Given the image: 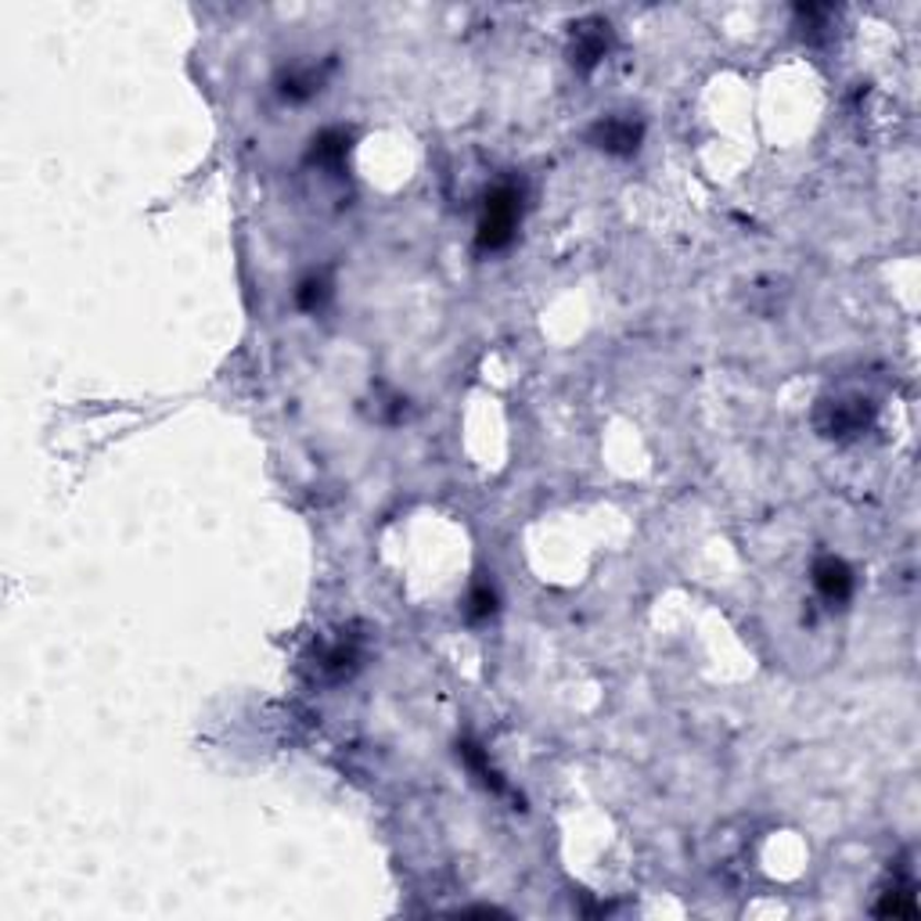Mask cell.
Returning <instances> with one entry per match:
<instances>
[{
  "label": "cell",
  "mask_w": 921,
  "mask_h": 921,
  "mask_svg": "<svg viewBox=\"0 0 921 921\" xmlns=\"http://www.w3.org/2000/svg\"><path fill=\"white\" fill-rule=\"evenodd\" d=\"M522 224V188L504 181L486 191L483 199V216L475 227V245L479 253H504L515 242Z\"/></svg>",
  "instance_id": "6da1fadb"
},
{
  "label": "cell",
  "mask_w": 921,
  "mask_h": 921,
  "mask_svg": "<svg viewBox=\"0 0 921 921\" xmlns=\"http://www.w3.org/2000/svg\"><path fill=\"white\" fill-rule=\"evenodd\" d=\"M817 429L828 439H854L860 432L871 429L875 421V407L871 400H860V396H849V400H824L817 407Z\"/></svg>",
  "instance_id": "7a4b0ae2"
},
{
  "label": "cell",
  "mask_w": 921,
  "mask_h": 921,
  "mask_svg": "<svg viewBox=\"0 0 921 921\" xmlns=\"http://www.w3.org/2000/svg\"><path fill=\"white\" fill-rule=\"evenodd\" d=\"M587 141L612 159H634L644 144V122L630 116H601L590 122Z\"/></svg>",
  "instance_id": "3957f363"
},
{
  "label": "cell",
  "mask_w": 921,
  "mask_h": 921,
  "mask_svg": "<svg viewBox=\"0 0 921 921\" xmlns=\"http://www.w3.org/2000/svg\"><path fill=\"white\" fill-rule=\"evenodd\" d=\"M612 51V25L609 19H580L569 33V62L576 73H595Z\"/></svg>",
  "instance_id": "277c9868"
},
{
  "label": "cell",
  "mask_w": 921,
  "mask_h": 921,
  "mask_svg": "<svg viewBox=\"0 0 921 921\" xmlns=\"http://www.w3.org/2000/svg\"><path fill=\"white\" fill-rule=\"evenodd\" d=\"M810 576H814V590H817V595L828 604H835V609H843V604L854 598V590H857L854 569H849V561L838 558V555H821L814 561V569H810Z\"/></svg>",
  "instance_id": "5b68a950"
},
{
  "label": "cell",
  "mask_w": 921,
  "mask_h": 921,
  "mask_svg": "<svg viewBox=\"0 0 921 921\" xmlns=\"http://www.w3.org/2000/svg\"><path fill=\"white\" fill-rule=\"evenodd\" d=\"M324 68L318 65H288L285 73L278 76V94H281V101L288 105H302V101H310V98H318V94L324 90Z\"/></svg>",
  "instance_id": "8992f818"
},
{
  "label": "cell",
  "mask_w": 921,
  "mask_h": 921,
  "mask_svg": "<svg viewBox=\"0 0 921 921\" xmlns=\"http://www.w3.org/2000/svg\"><path fill=\"white\" fill-rule=\"evenodd\" d=\"M350 144H353L350 130L328 127V130H321V133L310 141L307 162H310V167H321V170H339L342 162H346V156H350Z\"/></svg>",
  "instance_id": "52a82bcc"
},
{
  "label": "cell",
  "mask_w": 921,
  "mask_h": 921,
  "mask_svg": "<svg viewBox=\"0 0 921 921\" xmlns=\"http://www.w3.org/2000/svg\"><path fill=\"white\" fill-rule=\"evenodd\" d=\"M458 756L464 760V767H469V771L483 781V785L493 792V795H504L507 792V781L501 778V771L497 767L490 763V756H486V749L479 746V741H472V738H461L458 741Z\"/></svg>",
  "instance_id": "ba28073f"
},
{
  "label": "cell",
  "mask_w": 921,
  "mask_h": 921,
  "mask_svg": "<svg viewBox=\"0 0 921 921\" xmlns=\"http://www.w3.org/2000/svg\"><path fill=\"white\" fill-rule=\"evenodd\" d=\"M335 285H332V274L328 270H313L307 274L299 285H296V307L302 313H321L328 307V299H332Z\"/></svg>",
  "instance_id": "9c48e42d"
},
{
  "label": "cell",
  "mask_w": 921,
  "mask_h": 921,
  "mask_svg": "<svg viewBox=\"0 0 921 921\" xmlns=\"http://www.w3.org/2000/svg\"><path fill=\"white\" fill-rule=\"evenodd\" d=\"M497 609H501L497 587L486 583V580L472 583L469 598H464V620H469L472 627H479V623H490L493 615H497Z\"/></svg>",
  "instance_id": "30bf717a"
},
{
  "label": "cell",
  "mask_w": 921,
  "mask_h": 921,
  "mask_svg": "<svg viewBox=\"0 0 921 921\" xmlns=\"http://www.w3.org/2000/svg\"><path fill=\"white\" fill-rule=\"evenodd\" d=\"M875 914H882V918H914L918 914V907H914V892H911V886H892L889 892H886V900L875 907Z\"/></svg>",
  "instance_id": "8fae6325"
}]
</instances>
